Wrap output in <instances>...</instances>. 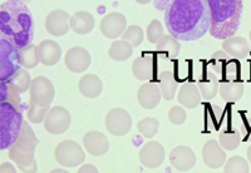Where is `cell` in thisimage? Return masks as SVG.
Here are the masks:
<instances>
[{
  "mask_svg": "<svg viewBox=\"0 0 251 173\" xmlns=\"http://www.w3.org/2000/svg\"><path fill=\"white\" fill-rule=\"evenodd\" d=\"M64 64L73 73H83L91 66V55L83 47H72L66 53Z\"/></svg>",
  "mask_w": 251,
  "mask_h": 173,
  "instance_id": "obj_12",
  "label": "cell"
},
{
  "mask_svg": "<svg viewBox=\"0 0 251 173\" xmlns=\"http://www.w3.org/2000/svg\"><path fill=\"white\" fill-rule=\"evenodd\" d=\"M170 35L183 42L202 38L210 30L211 18L206 0H174L165 12Z\"/></svg>",
  "mask_w": 251,
  "mask_h": 173,
  "instance_id": "obj_1",
  "label": "cell"
},
{
  "mask_svg": "<svg viewBox=\"0 0 251 173\" xmlns=\"http://www.w3.org/2000/svg\"><path fill=\"white\" fill-rule=\"evenodd\" d=\"M187 114H186V109L183 107H178L175 105L170 109L169 112V120L172 124L175 125H181L186 122Z\"/></svg>",
  "mask_w": 251,
  "mask_h": 173,
  "instance_id": "obj_38",
  "label": "cell"
},
{
  "mask_svg": "<svg viewBox=\"0 0 251 173\" xmlns=\"http://www.w3.org/2000/svg\"><path fill=\"white\" fill-rule=\"evenodd\" d=\"M146 35H147V40L152 44H157L163 38V25L161 24L160 20H152L151 23L147 26L146 30Z\"/></svg>",
  "mask_w": 251,
  "mask_h": 173,
  "instance_id": "obj_37",
  "label": "cell"
},
{
  "mask_svg": "<svg viewBox=\"0 0 251 173\" xmlns=\"http://www.w3.org/2000/svg\"><path fill=\"white\" fill-rule=\"evenodd\" d=\"M250 42H251V30H250Z\"/></svg>",
  "mask_w": 251,
  "mask_h": 173,
  "instance_id": "obj_47",
  "label": "cell"
},
{
  "mask_svg": "<svg viewBox=\"0 0 251 173\" xmlns=\"http://www.w3.org/2000/svg\"><path fill=\"white\" fill-rule=\"evenodd\" d=\"M158 127H160V122L152 117L140 121L137 124L140 133L146 138H152V137L156 136L157 132H158Z\"/></svg>",
  "mask_w": 251,
  "mask_h": 173,
  "instance_id": "obj_34",
  "label": "cell"
},
{
  "mask_svg": "<svg viewBox=\"0 0 251 173\" xmlns=\"http://www.w3.org/2000/svg\"><path fill=\"white\" fill-rule=\"evenodd\" d=\"M165 161V148L162 145L154 141H150L146 143L140 150V162L146 168L160 167Z\"/></svg>",
  "mask_w": 251,
  "mask_h": 173,
  "instance_id": "obj_13",
  "label": "cell"
},
{
  "mask_svg": "<svg viewBox=\"0 0 251 173\" xmlns=\"http://www.w3.org/2000/svg\"><path fill=\"white\" fill-rule=\"evenodd\" d=\"M69 26L77 34H88L94 28V18L88 12L80 10L72 15L69 19Z\"/></svg>",
  "mask_w": 251,
  "mask_h": 173,
  "instance_id": "obj_23",
  "label": "cell"
},
{
  "mask_svg": "<svg viewBox=\"0 0 251 173\" xmlns=\"http://www.w3.org/2000/svg\"><path fill=\"white\" fill-rule=\"evenodd\" d=\"M78 88L82 96L88 99H94L100 96L103 91V83L96 74H86L84 77L80 78L78 83Z\"/></svg>",
  "mask_w": 251,
  "mask_h": 173,
  "instance_id": "obj_22",
  "label": "cell"
},
{
  "mask_svg": "<svg viewBox=\"0 0 251 173\" xmlns=\"http://www.w3.org/2000/svg\"><path fill=\"white\" fill-rule=\"evenodd\" d=\"M132 73L138 80H150L154 74V63L151 57H138L132 63Z\"/></svg>",
  "mask_w": 251,
  "mask_h": 173,
  "instance_id": "obj_24",
  "label": "cell"
},
{
  "mask_svg": "<svg viewBox=\"0 0 251 173\" xmlns=\"http://www.w3.org/2000/svg\"><path fill=\"white\" fill-rule=\"evenodd\" d=\"M121 38L126 42L131 43L133 47H140L143 42V38H145V33H143V29L141 26L131 25L126 29Z\"/></svg>",
  "mask_w": 251,
  "mask_h": 173,
  "instance_id": "obj_35",
  "label": "cell"
},
{
  "mask_svg": "<svg viewBox=\"0 0 251 173\" xmlns=\"http://www.w3.org/2000/svg\"><path fill=\"white\" fill-rule=\"evenodd\" d=\"M201 92L196 84L192 83H185L181 85L178 94H177V102L183 105L187 109H194L199 107L201 103Z\"/></svg>",
  "mask_w": 251,
  "mask_h": 173,
  "instance_id": "obj_21",
  "label": "cell"
},
{
  "mask_svg": "<svg viewBox=\"0 0 251 173\" xmlns=\"http://www.w3.org/2000/svg\"><path fill=\"white\" fill-rule=\"evenodd\" d=\"M220 96L225 102L235 103L241 99L244 94V84L237 80H227L220 84Z\"/></svg>",
  "mask_w": 251,
  "mask_h": 173,
  "instance_id": "obj_25",
  "label": "cell"
},
{
  "mask_svg": "<svg viewBox=\"0 0 251 173\" xmlns=\"http://www.w3.org/2000/svg\"><path fill=\"white\" fill-rule=\"evenodd\" d=\"M243 141V134L237 129L221 132L219 136V143L225 150H235Z\"/></svg>",
  "mask_w": 251,
  "mask_h": 173,
  "instance_id": "obj_32",
  "label": "cell"
},
{
  "mask_svg": "<svg viewBox=\"0 0 251 173\" xmlns=\"http://www.w3.org/2000/svg\"><path fill=\"white\" fill-rule=\"evenodd\" d=\"M160 88L162 92V97L166 100H172L176 97L177 82L174 77V73L171 71H165L160 73Z\"/></svg>",
  "mask_w": 251,
  "mask_h": 173,
  "instance_id": "obj_27",
  "label": "cell"
},
{
  "mask_svg": "<svg viewBox=\"0 0 251 173\" xmlns=\"http://www.w3.org/2000/svg\"><path fill=\"white\" fill-rule=\"evenodd\" d=\"M77 173H100V172H98L96 166L91 165V163H86V165H83L82 167H79V170H78Z\"/></svg>",
  "mask_w": 251,
  "mask_h": 173,
  "instance_id": "obj_41",
  "label": "cell"
},
{
  "mask_svg": "<svg viewBox=\"0 0 251 173\" xmlns=\"http://www.w3.org/2000/svg\"><path fill=\"white\" fill-rule=\"evenodd\" d=\"M241 134H243L244 141L251 142V121L248 118L241 123Z\"/></svg>",
  "mask_w": 251,
  "mask_h": 173,
  "instance_id": "obj_39",
  "label": "cell"
},
{
  "mask_svg": "<svg viewBox=\"0 0 251 173\" xmlns=\"http://www.w3.org/2000/svg\"><path fill=\"white\" fill-rule=\"evenodd\" d=\"M38 49H39L40 63L44 64L46 67L55 66L60 60V58H62V48L54 40H43L38 46Z\"/></svg>",
  "mask_w": 251,
  "mask_h": 173,
  "instance_id": "obj_19",
  "label": "cell"
},
{
  "mask_svg": "<svg viewBox=\"0 0 251 173\" xmlns=\"http://www.w3.org/2000/svg\"><path fill=\"white\" fill-rule=\"evenodd\" d=\"M49 173H69V172H68V171H66V170H63V168H57V170L50 171Z\"/></svg>",
  "mask_w": 251,
  "mask_h": 173,
  "instance_id": "obj_43",
  "label": "cell"
},
{
  "mask_svg": "<svg viewBox=\"0 0 251 173\" xmlns=\"http://www.w3.org/2000/svg\"><path fill=\"white\" fill-rule=\"evenodd\" d=\"M136 1H137L138 4H149L151 3L152 0H136Z\"/></svg>",
  "mask_w": 251,
  "mask_h": 173,
  "instance_id": "obj_45",
  "label": "cell"
},
{
  "mask_svg": "<svg viewBox=\"0 0 251 173\" xmlns=\"http://www.w3.org/2000/svg\"><path fill=\"white\" fill-rule=\"evenodd\" d=\"M170 162L172 167L181 172H187L196 165V154L190 147L178 146L174 148L170 153Z\"/></svg>",
  "mask_w": 251,
  "mask_h": 173,
  "instance_id": "obj_16",
  "label": "cell"
},
{
  "mask_svg": "<svg viewBox=\"0 0 251 173\" xmlns=\"http://www.w3.org/2000/svg\"><path fill=\"white\" fill-rule=\"evenodd\" d=\"M0 35L22 49L31 44L34 37L33 17L22 1L6 0L0 6Z\"/></svg>",
  "mask_w": 251,
  "mask_h": 173,
  "instance_id": "obj_2",
  "label": "cell"
},
{
  "mask_svg": "<svg viewBox=\"0 0 251 173\" xmlns=\"http://www.w3.org/2000/svg\"><path fill=\"white\" fill-rule=\"evenodd\" d=\"M49 111H50L49 107H39V105H35L33 104V103H30V104H29L26 117H28L29 122L38 124V123H42L46 121Z\"/></svg>",
  "mask_w": 251,
  "mask_h": 173,
  "instance_id": "obj_36",
  "label": "cell"
},
{
  "mask_svg": "<svg viewBox=\"0 0 251 173\" xmlns=\"http://www.w3.org/2000/svg\"><path fill=\"white\" fill-rule=\"evenodd\" d=\"M127 26V19L122 13H109L100 20V31L108 39H117L122 37Z\"/></svg>",
  "mask_w": 251,
  "mask_h": 173,
  "instance_id": "obj_11",
  "label": "cell"
},
{
  "mask_svg": "<svg viewBox=\"0 0 251 173\" xmlns=\"http://www.w3.org/2000/svg\"><path fill=\"white\" fill-rule=\"evenodd\" d=\"M246 154H248V161L251 163V146L248 148V152H246Z\"/></svg>",
  "mask_w": 251,
  "mask_h": 173,
  "instance_id": "obj_44",
  "label": "cell"
},
{
  "mask_svg": "<svg viewBox=\"0 0 251 173\" xmlns=\"http://www.w3.org/2000/svg\"><path fill=\"white\" fill-rule=\"evenodd\" d=\"M55 161L62 167H78L86 161V153L83 148L75 141H63L55 147Z\"/></svg>",
  "mask_w": 251,
  "mask_h": 173,
  "instance_id": "obj_7",
  "label": "cell"
},
{
  "mask_svg": "<svg viewBox=\"0 0 251 173\" xmlns=\"http://www.w3.org/2000/svg\"><path fill=\"white\" fill-rule=\"evenodd\" d=\"M107 131L116 137H122L131 131L132 118L123 108H113L104 118Z\"/></svg>",
  "mask_w": 251,
  "mask_h": 173,
  "instance_id": "obj_9",
  "label": "cell"
},
{
  "mask_svg": "<svg viewBox=\"0 0 251 173\" xmlns=\"http://www.w3.org/2000/svg\"><path fill=\"white\" fill-rule=\"evenodd\" d=\"M162 98V92H161L160 85L156 83H145L141 85L137 92V99L141 107L143 109L151 111L156 108Z\"/></svg>",
  "mask_w": 251,
  "mask_h": 173,
  "instance_id": "obj_18",
  "label": "cell"
},
{
  "mask_svg": "<svg viewBox=\"0 0 251 173\" xmlns=\"http://www.w3.org/2000/svg\"><path fill=\"white\" fill-rule=\"evenodd\" d=\"M29 93H30V103L39 107H49L54 99V85L48 78L37 77L31 80Z\"/></svg>",
  "mask_w": 251,
  "mask_h": 173,
  "instance_id": "obj_8",
  "label": "cell"
},
{
  "mask_svg": "<svg viewBox=\"0 0 251 173\" xmlns=\"http://www.w3.org/2000/svg\"><path fill=\"white\" fill-rule=\"evenodd\" d=\"M224 51L234 59H245L250 54V44L243 37H230L223 42Z\"/></svg>",
  "mask_w": 251,
  "mask_h": 173,
  "instance_id": "obj_20",
  "label": "cell"
},
{
  "mask_svg": "<svg viewBox=\"0 0 251 173\" xmlns=\"http://www.w3.org/2000/svg\"><path fill=\"white\" fill-rule=\"evenodd\" d=\"M71 114L64 107L50 108L46 121H44V128L50 134H62L67 132L71 127Z\"/></svg>",
  "mask_w": 251,
  "mask_h": 173,
  "instance_id": "obj_10",
  "label": "cell"
},
{
  "mask_svg": "<svg viewBox=\"0 0 251 173\" xmlns=\"http://www.w3.org/2000/svg\"><path fill=\"white\" fill-rule=\"evenodd\" d=\"M156 48L169 58H176L181 51V44L178 39L172 35H163L162 39L156 44Z\"/></svg>",
  "mask_w": 251,
  "mask_h": 173,
  "instance_id": "obj_30",
  "label": "cell"
},
{
  "mask_svg": "<svg viewBox=\"0 0 251 173\" xmlns=\"http://www.w3.org/2000/svg\"><path fill=\"white\" fill-rule=\"evenodd\" d=\"M0 173H17V171H15V167L12 165V163L5 162V163H1Z\"/></svg>",
  "mask_w": 251,
  "mask_h": 173,
  "instance_id": "obj_42",
  "label": "cell"
},
{
  "mask_svg": "<svg viewBox=\"0 0 251 173\" xmlns=\"http://www.w3.org/2000/svg\"><path fill=\"white\" fill-rule=\"evenodd\" d=\"M83 146L91 156H104L109 150V142L107 137L98 131H89L83 137Z\"/></svg>",
  "mask_w": 251,
  "mask_h": 173,
  "instance_id": "obj_17",
  "label": "cell"
},
{
  "mask_svg": "<svg viewBox=\"0 0 251 173\" xmlns=\"http://www.w3.org/2000/svg\"><path fill=\"white\" fill-rule=\"evenodd\" d=\"M211 18L210 34L216 39L234 37L243 14V0H206Z\"/></svg>",
  "mask_w": 251,
  "mask_h": 173,
  "instance_id": "obj_4",
  "label": "cell"
},
{
  "mask_svg": "<svg viewBox=\"0 0 251 173\" xmlns=\"http://www.w3.org/2000/svg\"><path fill=\"white\" fill-rule=\"evenodd\" d=\"M38 146V138L30 124L24 121L23 128L14 145L9 148V158L15 162L22 172L37 173L38 165L35 161L34 152Z\"/></svg>",
  "mask_w": 251,
  "mask_h": 173,
  "instance_id": "obj_5",
  "label": "cell"
},
{
  "mask_svg": "<svg viewBox=\"0 0 251 173\" xmlns=\"http://www.w3.org/2000/svg\"><path fill=\"white\" fill-rule=\"evenodd\" d=\"M153 1V6L160 10V12H166V9L169 8L170 4L174 1V0H152Z\"/></svg>",
  "mask_w": 251,
  "mask_h": 173,
  "instance_id": "obj_40",
  "label": "cell"
},
{
  "mask_svg": "<svg viewBox=\"0 0 251 173\" xmlns=\"http://www.w3.org/2000/svg\"><path fill=\"white\" fill-rule=\"evenodd\" d=\"M19 55L22 68L24 69H33L40 63L39 49H38V46H34V44H29L19 49Z\"/></svg>",
  "mask_w": 251,
  "mask_h": 173,
  "instance_id": "obj_28",
  "label": "cell"
},
{
  "mask_svg": "<svg viewBox=\"0 0 251 173\" xmlns=\"http://www.w3.org/2000/svg\"><path fill=\"white\" fill-rule=\"evenodd\" d=\"M132 54H133V46L123 39L114 40L108 50L109 58L116 62H125L132 57Z\"/></svg>",
  "mask_w": 251,
  "mask_h": 173,
  "instance_id": "obj_26",
  "label": "cell"
},
{
  "mask_svg": "<svg viewBox=\"0 0 251 173\" xmlns=\"http://www.w3.org/2000/svg\"><path fill=\"white\" fill-rule=\"evenodd\" d=\"M69 17L68 13L62 9H57L49 13L46 18V29L49 34L53 37H63L68 33L71 29L69 26Z\"/></svg>",
  "mask_w": 251,
  "mask_h": 173,
  "instance_id": "obj_14",
  "label": "cell"
},
{
  "mask_svg": "<svg viewBox=\"0 0 251 173\" xmlns=\"http://www.w3.org/2000/svg\"><path fill=\"white\" fill-rule=\"evenodd\" d=\"M15 1H22V3H24V4H28V3H30V1H33V0H15Z\"/></svg>",
  "mask_w": 251,
  "mask_h": 173,
  "instance_id": "obj_46",
  "label": "cell"
},
{
  "mask_svg": "<svg viewBox=\"0 0 251 173\" xmlns=\"http://www.w3.org/2000/svg\"><path fill=\"white\" fill-rule=\"evenodd\" d=\"M20 69L19 48L5 38H0V80L8 82Z\"/></svg>",
  "mask_w": 251,
  "mask_h": 173,
  "instance_id": "obj_6",
  "label": "cell"
},
{
  "mask_svg": "<svg viewBox=\"0 0 251 173\" xmlns=\"http://www.w3.org/2000/svg\"><path fill=\"white\" fill-rule=\"evenodd\" d=\"M199 89H200L201 96H202L203 99H214L220 89L219 79H217L216 74H215L214 72H208L206 80H201V82L199 83Z\"/></svg>",
  "mask_w": 251,
  "mask_h": 173,
  "instance_id": "obj_29",
  "label": "cell"
},
{
  "mask_svg": "<svg viewBox=\"0 0 251 173\" xmlns=\"http://www.w3.org/2000/svg\"><path fill=\"white\" fill-rule=\"evenodd\" d=\"M249 162L241 156H234L226 161L224 173H249Z\"/></svg>",
  "mask_w": 251,
  "mask_h": 173,
  "instance_id": "obj_33",
  "label": "cell"
},
{
  "mask_svg": "<svg viewBox=\"0 0 251 173\" xmlns=\"http://www.w3.org/2000/svg\"><path fill=\"white\" fill-rule=\"evenodd\" d=\"M8 83L13 89H14L17 93L22 94V93H25L28 89H30V85H31V79H30V75L29 73L26 72V69L22 68L19 72L13 75L10 79L8 80Z\"/></svg>",
  "mask_w": 251,
  "mask_h": 173,
  "instance_id": "obj_31",
  "label": "cell"
},
{
  "mask_svg": "<svg viewBox=\"0 0 251 173\" xmlns=\"http://www.w3.org/2000/svg\"><path fill=\"white\" fill-rule=\"evenodd\" d=\"M226 150L221 147L217 141L210 139L202 148V161L208 168L217 170L223 167L226 162Z\"/></svg>",
  "mask_w": 251,
  "mask_h": 173,
  "instance_id": "obj_15",
  "label": "cell"
},
{
  "mask_svg": "<svg viewBox=\"0 0 251 173\" xmlns=\"http://www.w3.org/2000/svg\"><path fill=\"white\" fill-rule=\"evenodd\" d=\"M20 94L5 82L0 83V149L10 148L23 128V103Z\"/></svg>",
  "mask_w": 251,
  "mask_h": 173,
  "instance_id": "obj_3",
  "label": "cell"
}]
</instances>
